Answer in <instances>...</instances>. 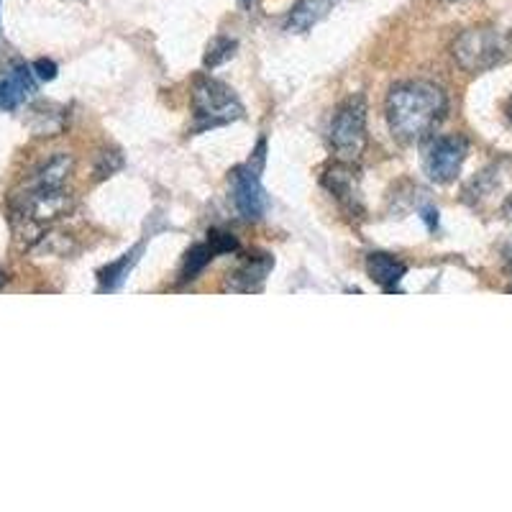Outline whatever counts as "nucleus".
<instances>
[{
    "label": "nucleus",
    "instance_id": "9d476101",
    "mask_svg": "<svg viewBox=\"0 0 512 512\" xmlns=\"http://www.w3.org/2000/svg\"><path fill=\"white\" fill-rule=\"evenodd\" d=\"M328 190L336 195L341 203H356V195H359V187H356V167L354 162H344V159H338L331 169L323 177Z\"/></svg>",
    "mask_w": 512,
    "mask_h": 512
},
{
    "label": "nucleus",
    "instance_id": "aec40b11",
    "mask_svg": "<svg viewBox=\"0 0 512 512\" xmlns=\"http://www.w3.org/2000/svg\"><path fill=\"white\" fill-rule=\"evenodd\" d=\"M505 218L512 223V198L505 203Z\"/></svg>",
    "mask_w": 512,
    "mask_h": 512
},
{
    "label": "nucleus",
    "instance_id": "6e6552de",
    "mask_svg": "<svg viewBox=\"0 0 512 512\" xmlns=\"http://www.w3.org/2000/svg\"><path fill=\"white\" fill-rule=\"evenodd\" d=\"M36 93L34 72L26 64H16L0 80V108L3 111H16L18 105L26 103Z\"/></svg>",
    "mask_w": 512,
    "mask_h": 512
},
{
    "label": "nucleus",
    "instance_id": "a211bd4d",
    "mask_svg": "<svg viewBox=\"0 0 512 512\" xmlns=\"http://www.w3.org/2000/svg\"><path fill=\"white\" fill-rule=\"evenodd\" d=\"M423 218H425V221H428V228H431V231L438 226V210L425 208V210H423Z\"/></svg>",
    "mask_w": 512,
    "mask_h": 512
},
{
    "label": "nucleus",
    "instance_id": "0eeeda50",
    "mask_svg": "<svg viewBox=\"0 0 512 512\" xmlns=\"http://www.w3.org/2000/svg\"><path fill=\"white\" fill-rule=\"evenodd\" d=\"M274 269V259L269 254L249 256L244 264L228 274L226 290L231 292H259L264 287L267 274Z\"/></svg>",
    "mask_w": 512,
    "mask_h": 512
},
{
    "label": "nucleus",
    "instance_id": "f03ea898",
    "mask_svg": "<svg viewBox=\"0 0 512 512\" xmlns=\"http://www.w3.org/2000/svg\"><path fill=\"white\" fill-rule=\"evenodd\" d=\"M192 116H195V134H203L210 128L228 126L244 116V105L239 95L228 85L213 77H198L192 88Z\"/></svg>",
    "mask_w": 512,
    "mask_h": 512
},
{
    "label": "nucleus",
    "instance_id": "f3484780",
    "mask_svg": "<svg viewBox=\"0 0 512 512\" xmlns=\"http://www.w3.org/2000/svg\"><path fill=\"white\" fill-rule=\"evenodd\" d=\"M34 75L44 82L54 80V77H57V64L49 62V59H39V62L34 64Z\"/></svg>",
    "mask_w": 512,
    "mask_h": 512
},
{
    "label": "nucleus",
    "instance_id": "4468645a",
    "mask_svg": "<svg viewBox=\"0 0 512 512\" xmlns=\"http://www.w3.org/2000/svg\"><path fill=\"white\" fill-rule=\"evenodd\" d=\"M216 249L210 241H203V244H195L187 249L185 254V262H182V272H180V280L182 282H192L198 280V274L208 267L213 259H216Z\"/></svg>",
    "mask_w": 512,
    "mask_h": 512
},
{
    "label": "nucleus",
    "instance_id": "6ab92c4d",
    "mask_svg": "<svg viewBox=\"0 0 512 512\" xmlns=\"http://www.w3.org/2000/svg\"><path fill=\"white\" fill-rule=\"evenodd\" d=\"M6 282H8V272L3 267H0V290L6 287Z\"/></svg>",
    "mask_w": 512,
    "mask_h": 512
},
{
    "label": "nucleus",
    "instance_id": "ddd939ff",
    "mask_svg": "<svg viewBox=\"0 0 512 512\" xmlns=\"http://www.w3.org/2000/svg\"><path fill=\"white\" fill-rule=\"evenodd\" d=\"M72 169H75V159L70 154H57L54 159H49L44 167L39 169L31 180V185L41 187H64V182L70 180Z\"/></svg>",
    "mask_w": 512,
    "mask_h": 512
},
{
    "label": "nucleus",
    "instance_id": "412c9836",
    "mask_svg": "<svg viewBox=\"0 0 512 512\" xmlns=\"http://www.w3.org/2000/svg\"><path fill=\"white\" fill-rule=\"evenodd\" d=\"M507 116H510V121H512V98H510V103H507Z\"/></svg>",
    "mask_w": 512,
    "mask_h": 512
},
{
    "label": "nucleus",
    "instance_id": "9b49d317",
    "mask_svg": "<svg viewBox=\"0 0 512 512\" xmlns=\"http://www.w3.org/2000/svg\"><path fill=\"white\" fill-rule=\"evenodd\" d=\"M141 254H144V244H136L134 249L126 251V254L118 259V262H113V264H108L105 269H100V272H98L100 290H103V292L121 290V285L126 282V277L131 274V269L139 264Z\"/></svg>",
    "mask_w": 512,
    "mask_h": 512
},
{
    "label": "nucleus",
    "instance_id": "5701e85b",
    "mask_svg": "<svg viewBox=\"0 0 512 512\" xmlns=\"http://www.w3.org/2000/svg\"><path fill=\"white\" fill-rule=\"evenodd\" d=\"M446 3H461V0H446Z\"/></svg>",
    "mask_w": 512,
    "mask_h": 512
},
{
    "label": "nucleus",
    "instance_id": "39448f33",
    "mask_svg": "<svg viewBox=\"0 0 512 512\" xmlns=\"http://www.w3.org/2000/svg\"><path fill=\"white\" fill-rule=\"evenodd\" d=\"M262 164H264V141L256 149V164L246 162L231 172V198L239 216L244 221H259L267 213V192L262 187Z\"/></svg>",
    "mask_w": 512,
    "mask_h": 512
},
{
    "label": "nucleus",
    "instance_id": "f8f14e48",
    "mask_svg": "<svg viewBox=\"0 0 512 512\" xmlns=\"http://www.w3.org/2000/svg\"><path fill=\"white\" fill-rule=\"evenodd\" d=\"M328 8H331L328 0H300L287 18V29L295 31V34H305L326 16Z\"/></svg>",
    "mask_w": 512,
    "mask_h": 512
},
{
    "label": "nucleus",
    "instance_id": "20e7f679",
    "mask_svg": "<svg viewBox=\"0 0 512 512\" xmlns=\"http://www.w3.org/2000/svg\"><path fill=\"white\" fill-rule=\"evenodd\" d=\"M451 54L461 70L477 75L492 70L505 59V39L495 29H484V26L466 29L456 36Z\"/></svg>",
    "mask_w": 512,
    "mask_h": 512
},
{
    "label": "nucleus",
    "instance_id": "1a4fd4ad",
    "mask_svg": "<svg viewBox=\"0 0 512 512\" xmlns=\"http://www.w3.org/2000/svg\"><path fill=\"white\" fill-rule=\"evenodd\" d=\"M367 274L384 292H395L400 290V282L405 280L408 267H405V262H400L395 254L372 251V254L367 256Z\"/></svg>",
    "mask_w": 512,
    "mask_h": 512
},
{
    "label": "nucleus",
    "instance_id": "dca6fc26",
    "mask_svg": "<svg viewBox=\"0 0 512 512\" xmlns=\"http://www.w3.org/2000/svg\"><path fill=\"white\" fill-rule=\"evenodd\" d=\"M208 241L213 244L216 254H228V251L239 249V244H236V239H233V233H226V231H210Z\"/></svg>",
    "mask_w": 512,
    "mask_h": 512
},
{
    "label": "nucleus",
    "instance_id": "2eb2a0df",
    "mask_svg": "<svg viewBox=\"0 0 512 512\" xmlns=\"http://www.w3.org/2000/svg\"><path fill=\"white\" fill-rule=\"evenodd\" d=\"M236 54V41L228 39V36H216V39L208 44V52H205V67H218L226 59H231Z\"/></svg>",
    "mask_w": 512,
    "mask_h": 512
},
{
    "label": "nucleus",
    "instance_id": "f257e3e1",
    "mask_svg": "<svg viewBox=\"0 0 512 512\" xmlns=\"http://www.w3.org/2000/svg\"><path fill=\"white\" fill-rule=\"evenodd\" d=\"M387 123L395 139L405 144H420L443 123L448 113V98L443 88L428 80H405L392 85L387 95Z\"/></svg>",
    "mask_w": 512,
    "mask_h": 512
},
{
    "label": "nucleus",
    "instance_id": "b1692460",
    "mask_svg": "<svg viewBox=\"0 0 512 512\" xmlns=\"http://www.w3.org/2000/svg\"><path fill=\"white\" fill-rule=\"evenodd\" d=\"M510 44H512V34H510Z\"/></svg>",
    "mask_w": 512,
    "mask_h": 512
},
{
    "label": "nucleus",
    "instance_id": "4be33fe9",
    "mask_svg": "<svg viewBox=\"0 0 512 512\" xmlns=\"http://www.w3.org/2000/svg\"><path fill=\"white\" fill-rule=\"evenodd\" d=\"M507 277H510V282H512V262L507 264Z\"/></svg>",
    "mask_w": 512,
    "mask_h": 512
},
{
    "label": "nucleus",
    "instance_id": "423d86ee",
    "mask_svg": "<svg viewBox=\"0 0 512 512\" xmlns=\"http://www.w3.org/2000/svg\"><path fill=\"white\" fill-rule=\"evenodd\" d=\"M469 154V141L464 136H436L425 139L423 169L428 180L436 185H448L459 177Z\"/></svg>",
    "mask_w": 512,
    "mask_h": 512
},
{
    "label": "nucleus",
    "instance_id": "7ed1b4c3",
    "mask_svg": "<svg viewBox=\"0 0 512 512\" xmlns=\"http://www.w3.org/2000/svg\"><path fill=\"white\" fill-rule=\"evenodd\" d=\"M328 144L344 162H356L367 149V100L361 95L344 100L328 126Z\"/></svg>",
    "mask_w": 512,
    "mask_h": 512
}]
</instances>
